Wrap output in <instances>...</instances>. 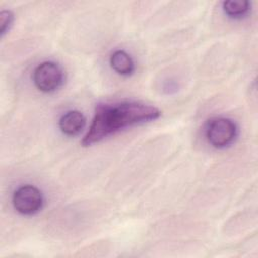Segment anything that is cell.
I'll return each instance as SVG.
<instances>
[{
  "label": "cell",
  "instance_id": "6da1fadb",
  "mask_svg": "<svg viewBox=\"0 0 258 258\" xmlns=\"http://www.w3.org/2000/svg\"><path fill=\"white\" fill-rule=\"evenodd\" d=\"M160 115L161 112L157 108L137 102L100 104L96 108L92 124L82 140V145L90 146L127 127L154 121Z\"/></svg>",
  "mask_w": 258,
  "mask_h": 258
},
{
  "label": "cell",
  "instance_id": "7a4b0ae2",
  "mask_svg": "<svg viewBox=\"0 0 258 258\" xmlns=\"http://www.w3.org/2000/svg\"><path fill=\"white\" fill-rule=\"evenodd\" d=\"M236 124L224 117H216L209 120L206 127L208 141L216 148H224L230 145L236 138Z\"/></svg>",
  "mask_w": 258,
  "mask_h": 258
},
{
  "label": "cell",
  "instance_id": "3957f363",
  "mask_svg": "<svg viewBox=\"0 0 258 258\" xmlns=\"http://www.w3.org/2000/svg\"><path fill=\"white\" fill-rule=\"evenodd\" d=\"M62 70L53 61H43L33 72V83L43 93H50L57 90L62 84Z\"/></svg>",
  "mask_w": 258,
  "mask_h": 258
},
{
  "label": "cell",
  "instance_id": "277c9868",
  "mask_svg": "<svg viewBox=\"0 0 258 258\" xmlns=\"http://www.w3.org/2000/svg\"><path fill=\"white\" fill-rule=\"evenodd\" d=\"M12 204L18 213L22 215H33L41 209L43 197L37 187L25 184L14 191L12 196Z\"/></svg>",
  "mask_w": 258,
  "mask_h": 258
},
{
  "label": "cell",
  "instance_id": "5b68a950",
  "mask_svg": "<svg viewBox=\"0 0 258 258\" xmlns=\"http://www.w3.org/2000/svg\"><path fill=\"white\" fill-rule=\"evenodd\" d=\"M86 125L85 116L76 110L69 111L63 114L58 122L59 129L62 133L69 136H74L80 133Z\"/></svg>",
  "mask_w": 258,
  "mask_h": 258
},
{
  "label": "cell",
  "instance_id": "8992f818",
  "mask_svg": "<svg viewBox=\"0 0 258 258\" xmlns=\"http://www.w3.org/2000/svg\"><path fill=\"white\" fill-rule=\"evenodd\" d=\"M113 70L121 76H129L134 71V62L131 56L124 50H116L110 57Z\"/></svg>",
  "mask_w": 258,
  "mask_h": 258
},
{
  "label": "cell",
  "instance_id": "52a82bcc",
  "mask_svg": "<svg viewBox=\"0 0 258 258\" xmlns=\"http://www.w3.org/2000/svg\"><path fill=\"white\" fill-rule=\"evenodd\" d=\"M251 4L249 1H225L223 2L224 12L232 18H241L248 13Z\"/></svg>",
  "mask_w": 258,
  "mask_h": 258
},
{
  "label": "cell",
  "instance_id": "ba28073f",
  "mask_svg": "<svg viewBox=\"0 0 258 258\" xmlns=\"http://www.w3.org/2000/svg\"><path fill=\"white\" fill-rule=\"evenodd\" d=\"M14 21V14L10 10H2L0 12V35L3 37L12 26Z\"/></svg>",
  "mask_w": 258,
  "mask_h": 258
}]
</instances>
